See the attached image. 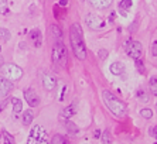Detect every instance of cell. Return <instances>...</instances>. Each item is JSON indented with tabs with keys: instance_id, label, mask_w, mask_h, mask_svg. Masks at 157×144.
<instances>
[{
	"instance_id": "cell-1",
	"label": "cell",
	"mask_w": 157,
	"mask_h": 144,
	"mask_svg": "<svg viewBox=\"0 0 157 144\" xmlns=\"http://www.w3.org/2000/svg\"><path fill=\"white\" fill-rule=\"evenodd\" d=\"M70 40H71V47L75 57L81 61H84L86 58V48H85L84 43V32L79 24H72L70 30Z\"/></svg>"
},
{
	"instance_id": "cell-2",
	"label": "cell",
	"mask_w": 157,
	"mask_h": 144,
	"mask_svg": "<svg viewBox=\"0 0 157 144\" xmlns=\"http://www.w3.org/2000/svg\"><path fill=\"white\" fill-rule=\"evenodd\" d=\"M102 99L105 102L106 108L110 110V113L116 117H122L126 115V104L119 99L117 96H115L112 92L109 90H103L102 92Z\"/></svg>"
},
{
	"instance_id": "cell-3",
	"label": "cell",
	"mask_w": 157,
	"mask_h": 144,
	"mask_svg": "<svg viewBox=\"0 0 157 144\" xmlns=\"http://www.w3.org/2000/svg\"><path fill=\"white\" fill-rule=\"evenodd\" d=\"M27 144H50L47 130L44 129L43 126H40V124L34 126L33 129L30 130Z\"/></svg>"
},
{
	"instance_id": "cell-4",
	"label": "cell",
	"mask_w": 157,
	"mask_h": 144,
	"mask_svg": "<svg viewBox=\"0 0 157 144\" xmlns=\"http://www.w3.org/2000/svg\"><path fill=\"white\" fill-rule=\"evenodd\" d=\"M0 71L3 74V76L9 81H18L23 76V69L17 66L16 64H3L0 66Z\"/></svg>"
},
{
	"instance_id": "cell-5",
	"label": "cell",
	"mask_w": 157,
	"mask_h": 144,
	"mask_svg": "<svg viewBox=\"0 0 157 144\" xmlns=\"http://www.w3.org/2000/svg\"><path fill=\"white\" fill-rule=\"evenodd\" d=\"M52 61L57 66H65L67 64V48L61 41H57L52 48Z\"/></svg>"
},
{
	"instance_id": "cell-6",
	"label": "cell",
	"mask_w": 157,
	"mask_h": 144,
	"mask_svg": "<svg viewBox=\"0 0 157 144\" xmlns=\"http://www.w3.org/2000/svg\"><path fill=\"white\" fill-rule=\"evenodd\" d=\"M126 54L133 59H140L143 55V47L139 41H129L126 44Z\"/></svg>"
},
{
	"instance_id": "cell-7",
	"label": "cell",
	"mask_w": 157,
	"mask_h": 144,
	"mask_svg": "<svg viewBox=\"0 0 157 144\" xmlns=\"http://www.w3.org/2000/svg\"><path fill=\"white\" fill-rule=\"evenodd\" d=\"M85 23L92 30H102V28H105V25H106L105 20L95 14H88L86 18H85Z\"/></svg>"
},
{
	"instance_id": "cell-8",
	"label": "cell",
	"mask_w": 157,
	"mask_h": 144,
	"mask_svg": "<svg viewBox=\"0 0 157 144\" xmlns=\"http://www.w3.org/2000/svg\"><path fill=\"white\" fill-rule=\"evenodd\" d=\"M57 78L52 74H44L43 75V86L45 90H54L57 88Z\"/></svg>"
},
{
	"instance_id": "cell-9",
	"label": "cell",
	"mask_w": 157,
	"mask_h": 144,
	"mask_svg": "<svg viewBox=\"0 0 157 144\" xmlns=\"http://www.w3.org/2000/svg\"><path fill=\"white\" fill-rule=\"evenodd\" d=\"M24 97H26V102L29 103V106H31V108H36L40 103V97H38V95L33 89L24 90Z\"/></svg>"
},
{
	"instance_id": "cell-10",
	"label": "cell",
	"mask_w": 157,
	"mask_h": 144,
	"mask_svg": "<svg viewBox=\"0 0 157 144\" xmlns=\"http://www.w3.org/2000/svg\"><path fill=\"white\" fill-rule=\"evenodd\" d=\"M11 88H13L11 81L6 79L4 76H0V96H2V97L7 96L9 92L11 90Z\"/></svg>"
},
{
	"instance_id": "cell-11",
	"label": "cell",
	"mask_w": 157,
	"mask_h": 144,
	"mask_svg": "<svg viewBox=\"0 0 157 144\" xmlns=\"http://www.w3.org/2000/svg\"><path fill=\"white\" fill-rule=\"evenodd\" d=\"M30 40L33 43L34 47H41V43H43V38H41V31L38 28L31 30L30 32Z\"/></svg>"
},
{
	"instance_id": "cell-12",
	"label": "cell",
	"mask_w": 157,
	"mask_h": 144,
	"mask_svg": "<svg viewBox=\"0 0 157 144\" xmlns=\"http://www.w3.org/2000/svg\"><path fill=\"white\" fill-rule=\"evenodd\" d=\"M89 2H91V4L94 7L99 9V10L110 7V4L113 3V0H89Z\"/></svg>"
},
{
	"instance_id": "cell-13",
	"label": "cell",
	"mask_w": 157,
	"mask_h": 144,
	"mask_svg": "<svg viewBox=\"0 0 157 144\" xmlns=\"http://www.w3.org/2000/svg\"><path fill=\"white\" fill-rule=\"evenodd\" d=\"M110 72L113 74V75L119 76V75H123L124 72V65L122 62H113V64L110 65Z\"/></svg>"
},
{
	"instance_id": "cell-14",
	"label": "cell",
	"mask_w": 157,
	"mask_h": 144,
	"mask_svg": "<svg viewBox=\"0 0 157 144\" xmlns=\"http://www.w3.org/2000/svg\"><path fill=\"white\" fill-rule=\"evenodd\" d=\"M75 113H77V106L74 103V104H71V106H67L65 109H62L61 116L65 117V119H70V117H72V116L75 115Z\"/></svg>"
},
{
	"instance_id": "cell-15",
	"label": "cell",
	"mask_w": 157,
	"mask_h": 144,
	"mask_svg": "<svg viewBox=\"0 0 157 144\" xmlns=\"http://www.w3.org/2000/svg\"><path fill=\"white\" fill-rule=\"evenodd\" d=\"M132 0H122L121 4H119V11H121L123 16H128V11L132 9Z\"/></svg>"
},
{
	"instance_id": "cell-16",
	"label": "cell",
	"mask_w": 157,
	"mask_h": 144,
	"mask_svg": "<svg viewBox=\"0 0 157 144\" xmlns=\"http://www.w3.org/2000/svg\"><path fill=\"white\" fill-rule=\"evenodd\" d=\"M11 103H13V115H17V113H20L23 110V103L18 97H13Z\"/></svg>"
},
{
	"instance_id": "cell-17",
	"label": "cell",
	"mask_w": 157,
	"mask_h": 144,
	"mask_svg": "<svg viewBox=\"0 0 157 144\" xmlns=\"http://www.w3.org/2000/svg\"><path fill=\"white\" fill-rule=\"evenodd\" d=\"M33 119H34V113H33V110H31V109L26 110V112H24V115H23V123H24L26 126H29V124H31Z\"/></svg>"
},
{
	"instance_id": "cell-18",
	"label": "cell",
	"mask_w": 157,
	"mask_h": 144,
	"mask_svg": "<svg viewBox=\"0 0 157 144\" xmlns=\"http://www.w3.org/2000/svg\"><path fill=\"white\" fill-rule=\"evenodd\" d=\"M50 144H70V141H68L67 137L61 136V134H55L52 137V140L50 141Z\"/></svg>"
},
{
	"instance_id": "cell-19",
	"label": "cell",
	"mask_w": 157,
	"mask_h": 144,
	"mask_svg": "<svg viewBox=\"0 0 157 144\" xmlns=\"http://www.w3.org/2000/svg\"><path fill=\"white\" fill-rule=\"evenodd\" d=\"M101 140H102V144H112V137H110L109 130H105V131H103Z\"/></svg>"
},
{
	"instance_id": "cell-20",
	"label": "cell",
	"mask_w": 157,
	"mask_h": 144,
	"mask_svg": "<svg viewBox=\"0 0 157 144\" xmlns=\"http://www.w3.org/2000/svg\"><path fill=\"white\" fill-rule=\"evenodd\" d=\"M65 126H67V130L70 131V133H72V134H77L78 133V127L74 124L71 120H67L65 122Z\"/></svg>"
},
{
	"instance_id": "cell-21",
	"label": "cell",
	"mask_w": 157,
	"mask_h": 144,
	"mask_svg": "<svg viewBox=\"0 0 157 144\" xmlns=\"http://www.w3.org/2000/svg\"><path fill=\"white\" fill-rule=\"evenodd\" d=\"M150 90H151V93L156 96L157 95V78L156 75L151 76V79H150Z\"/></svg>"
},
{
	"instance_id": "cell-22",
	"label": "cell",
	"mask_w": 157,
	"mask_h": 144,
	"mask_svg": "<svg viewBox=\"0 0 157 144\" xmlns=\"http://www.w3.org/2000/svg\"><path fill=\"white\" fill-rule=\"evenodd\" d=\"M51 31H52L54 38H57V40H59V38L62 37V31H61V28H59L58 25H51Z\"/></svg>"
},
{
	"instance_id": "cell-23",
	"label": "cell",
	"mask_w": 157,
	"mask_h": 144,
	"mask_svg": "<svg viewBox=\"0 0 157 144\" xmlns=\"http://www.w3.org/2000/svg\"><path fill=\"white\" fill-rule=\"evenodd\" d=\"M3 140L4 144H14V137L10 133H7V131H3Z\"/></svg>"
},
{
	"instance_id": "cell-24",
	"label": "cell",
	"mask_w": 157,
	"mask_h": 144,
	"mask_svg": "<svg viewBox=\"0 0 157 144\" xmlns=\"http://www.w3.org/2000/svg\"><path fill=\"white\" fill-rule=\"evenodd\" d=\"M137 99H139V100H142V102H147V100H149V96H147L146 90H143V89L137 90Z\"/></svg>"
},
{
	"instance_id": "cell-25",
	"label": "cell",
	"mask_w": 157,
	"mask_h": 144,
	"mask_svg": "<svg viewBox=\"0 0 157 144\" xmlns=\"http://www.w3.org/2000/svg\"><path fill=\"white\" fill-rule=\"evenodd\" d=\"M0 38L4 41H9L10 40V31L6 28H0Z\"/></svg>"
},
{
	"instance_id": "cell-26",
	"label": "cell",
	"mask_w": 157,
	"mask_h": 144,
	"mask_svg": "<svg viewBox=\"0 0 157 144\" xmlns=\"http://www.w3.org/2000/svg\"><path fill=\"white\" fill-rule=\"evenodd\" d=\"M7 11V0H0V14H6Z\"/></svg>"
},
{
	"instance_id": "cell-27",
	"label": "cell",
	"mask_w": 157,
	"mask_h": 144,
	"mask_svg": "<svg viewBox=\"0 0 157 144\" xmlns=\"http://www.w3.org/2000/svg\"><path fill=\"white\" fill-rule=\"evenodd\" d=\"M140 115H142V117H144V119H150V117L153 116V112H151L150 109H142V110H140Z\"/></svg>"
},
{
	"instance_id": "cell-28",
	"label": "cell",
	"mask_w": 157,
	"mask_h": 144,
	"mask_svg": "<svg viewBox=\"0 0 157 144\" xmlns=\"http://www.w3.org/2000/svg\"><path fill=\"white\" fill-rule=\"evenodd\" d=\"M136 68L139 69L140 74H144V66H143V64H142V61H140V59H137V61H136Z\"/></svg>"
},
{
	"instance_id": "cell-29",
	"label": "cell",
	"mask_w": 157,
	"mask_h": 144,
	"mask_svg": "<svg viewBox=\"0 0 157 144\" xmlns=\"http://www.w3.org/2000/svg\"><path fill=\"white\" fill-rule=\"evenodd\" d=\"M149 134L151 137H154V138H156L157 137V127L156 126H153V127H150V130H149Z\"/></svg>"
},
{
	"instance_id": "cell-30",
	"label": "cell",
	"mask_w": 157,
	"mask_h": 144,
	"mask_svg": "<svg viewBox=\"0 0 157 144\" xmlns=\"http://www.w3.org/2000/svg\"><path fill=\"white\" fill-rule=\"evenodd\" d=\"M151 55H153V57H156L157 55V43L156 41L151 44Z\"/></svg>"
},
{
	"instance_id": "cell-31",
	"label": "cell",
	"mask_w": 157,
	"mask_h": 144,
	"mask_svg": "<svg viewBox=\"0 0 157 144\" xmlns=\"http://www.w3.org/2000/svg\"><path fill=\"white\" fill-rule=\"evenodd\" d=\"M106 57H108V51H106V50H101V51H99V58H102V59H103V58H106Z\"/></svg>"
},
{
	"instance_id": "cell-32",
	"label": "cell",
	"mask_w": 157,
	"mask_h": 144,
	"mask_svg": "<svg viewBox=\"0 0 157 144\" xmlns=\"http://www.w3.org/2000/svg\"><path fill=\"white\" fill-rule=\"evenodd\" d=\"M7 103H9V100H4L3 103H0V112H2V110L6 108V104H7Z\"/></svg>"
},
{
	"instance_id": "cell-33",
	"label": "cell",
	"mask_w": 157,
	"mask_h": 144,
	"mask_svg": "<svg viewBox=\"0 0 157 144\" xmlns=\"http://www.w3.org/2000/svg\"><path fill=\"white\" fill-rule=\"evenodd\" d=\"M70 0H59V6H67Z\"/></svg>"
},
{
	"instance_id": "cell-34",
	"label": "cell",
	"mask_w": 157,
	"mask_h": 144,
	"mask_svg": "<svg viewBox=\"0 0 157 144\" xmlns=\"http://www.w3.org/2000/svg\"><path fill=\"white\" fill-rule=\"evenodd\" d=\"M20 47H21V48H27V45L24 43H21V44H20Z\"/></svg>"
},
{
	"instance_id": "cell-35",
	"label": "cell",
	"mask_w": 157,
	"mask_h": 144,
	"mask_svg": "<svg viewBox=\"0 0 157 144\" xmlns=\"http://www.w3.org/2000/svg\"><path fill=\"white\" fill-rule=\"evenodd\" d=\"M0 143H2V134H0Z\"/></svg>"
},
{
	"instance_id": "cell-36",
	"label": "cell",
	"mask_w": 157,
	"mask_h": 144,
	"mask_svg": "<svg viewBox=\"0 0 157 144\" xmlns=\"http://www.w3.org/2000/svg\"><path fill=\"white\" fill-rule=\"evenodd\" d=\"M0 51H2V47H0Z\"/></svg>"
},
{
	"instance_id": "cell-37",
	"label": "cell",
	"mask_w": 157,
	"mask_h": 144,
	"mask_svg": "<svg viewBox=\"0 0 157 144\" xmlns=\"http://www.w3.org/2000/svg\"><path fill=\"white\" fill-rule=\"evenodd\" d=\"M0 61H2V58H0Z\"/></svg>"
}]
</instances>
